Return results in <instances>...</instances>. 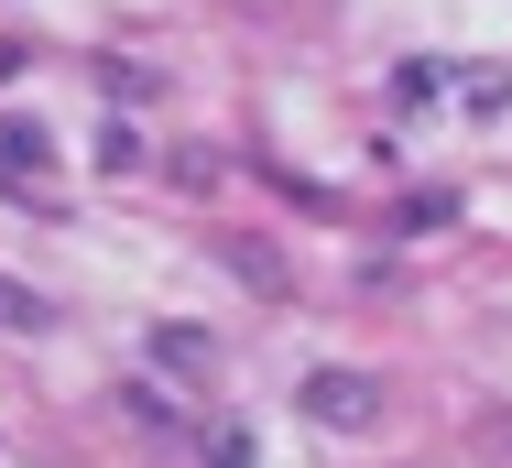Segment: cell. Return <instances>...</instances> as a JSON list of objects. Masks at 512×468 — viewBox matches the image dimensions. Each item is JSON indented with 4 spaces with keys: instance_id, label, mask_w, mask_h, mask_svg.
Segmentation results:
<instances>
[{
    "instance_id": "6da1fadb",
    "label": "cell",
    "mask_w": 512,
    "mask_h": 468,
    "mask_svg": "<svg viewBox=\"0 0 512 468\" xmlns=\"http://www.w3.org/2000/svg\"><path fill=\"white\" fill-rule=\"evenodd\" d=\"M306 425H327V436L382 425V381H371V371H316L306 381Z\"/></svg>"
},
{
    "instance_id": "7a4b0ae2",
    "label": "cell",
    "mask_w": 512,
    "mask_h": 468,
    "mask_svg": "<svg viewBox=\"0 0 512 468\" xmlns=\"http://www.w3.org/2000/svg\"><path fill=\"white\" fill-rule=\"evenodd\" d=\"M186 447H197L207 468H262V436H251L240 414H186Z\"/></svg>"
},
{
    "instance_id": "3957f363",
    "label": "cell",
    "mask_w": 512,
    "mask_h": 468,
    "mask_svg": "<svg viewBox=\"0 0 512 468\" xmlns=\"http://www.w3.org/2000/svg\"><path fill=\"white\" fill-rule=\"evenodd\" d=\"M153 371H175V381H218V338H197V327H153Z\"/></svg>"
},
{
    "instance_id": "277c9868",
    "label": "cell",
    "mask_w": 512,
    "mask_h": 468,
    "mask_svg": "<svg viewBox=\"0 0 512 468\" xmlns=\"http://www.w3.org/2000/svg\"><path fill=\"white\" fill-rule=\"evenodd\" d=\"M120 414H131L142 436H186V403H175V392H153V381H131V392H120Z\"/></svg>"
},
{
    "instance_id": "5b68a950",
    "label": "cell",
    "mask_w": 512,
    "mask_h": 468,
    "mask_svg": "<svg viewBox=\"0 0 512 468\" xmlns=\"http://www.w3.org/2000/svg\"><path fill=\"white\" fill-rule=\"evenodd\" d=\"M44 164H55V142L33 120H0V175H44Z\"/></svg>"
},
{
    "instance_id": "8992f818",
    "label": "cell",
    "mask_w": 512,
    "mask_h": 468,
    "mask_svg": "<svg viewBox=\"0 0 512 468\" xmlns=\"http://www.w3.org/2000/svg\"><path fill=\"white\" fill-rule=\"evenodd\" d=\"M0 327H55V305H44L33 283H11V273H0Z\"/></svg>"
},
{
    "instance_id": "52a82bcc",
    "label": "cell",
    "mask_w": 512,
    "mask_h": 468,
    "mask_svg": "<svg viewBox=\"0 0 512 468\" xmlns=\"http://www.w3.org/2000/svg\"><path fill=\"white\" fill-rule=\"evenodd\" d=\"M11 77H22V55H11V44H0V88H11Z\"/></svg>"
}]
</instances>
